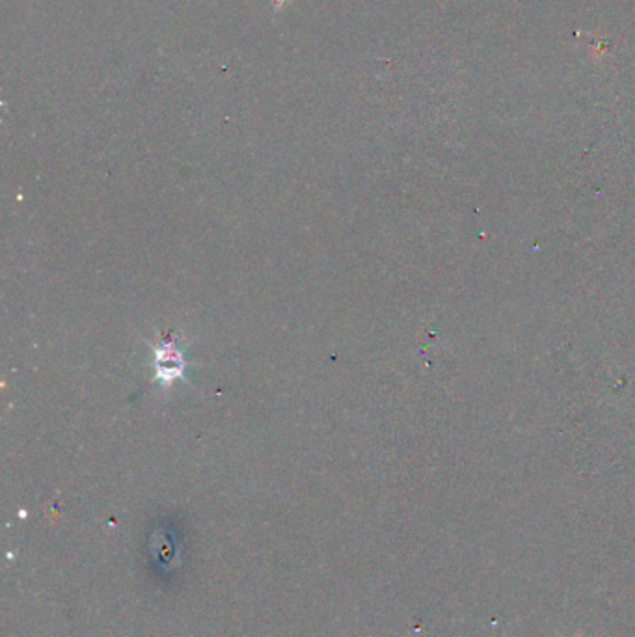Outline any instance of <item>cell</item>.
<instances>
[{
    "label": "cell",
    "instance_id": "1",
    "mask_svg": "<svg viewBox=\"0 0 635 637\" xmlns=\"http://www.w3.org/2000/svg\"><path fill=\"white\" fill-rule=\"evenodd\" d=\"M155 354V371L157 380L162 388H170L185 371V358L179 343L170 334L159 337V345L153 349Z\"/></svg>",
    "mask_w": 635,
    "mask_h": 637
}]
</instances>
